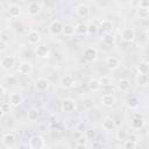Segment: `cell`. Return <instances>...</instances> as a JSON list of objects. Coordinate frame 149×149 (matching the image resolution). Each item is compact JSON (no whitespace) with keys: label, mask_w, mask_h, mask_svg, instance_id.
I'll list each match as a JSON object with an SVG mask.
<instances>
[{"label":"cell","mask_w":149,"mask_h":149,"mask_svg":"<svg viewBox=\"0 0 149 149\" xmlns=\"http://www.w3.org/2000/svg\"><path fill=\"white\" fill-rule=\"evenodd\" d=\"M101 104L105 107H113L116 104V99L113 94H104L101 97Z\"/></svg>","instance_id":"obj_16"},{"label":"cell","mask_w":149,"mask_h":149,"mask_svg":"<svg viewBox=\"0 0 149 149\" xmlns=\"http://www.w3.org/2000/svg\"><path fill=\"white\" fill-rule=\"evenodd\" d=\"M0 41H2V42H6V43H8V41H9V35L2 31V33H1V35H0Z\"/></svg>","instance_id":"obj_39"},{"label":"cell","mask_w":149,"mask_h":149,"mask_svg":"<svg viewBox=\"0 0 149 149\" xmlns=\"http://www.w3.org/2000/svg\"><path fill=\"white\" fill-rule=\"evenodd\" d=\"M49 80L47 79V78H44V77H41V78H37L36 80H35V83H34V86H35V88L37 90V91H45V90H48V87H49Z\"/></svg>","instance_id":"obj_12"},{"label":"cell","mask_w":149,"mask_h":149,"mask_svg":"<svg viewBox=\"0 0 149 149\" xmlns=\"http://www.w3.org/2000/svg\"><path fill=\"white\" fill-rule=\"evenodd\" d=\"M149 16V8H143V7H139L136 9V17L140 20H146Z\"/></svg>","instance_id":"obj_26"},{"label":"cell","mask_w":149,"mask_h":149,"mask_svg":"<svg viewBox=\"0 0 149 149\" xmlns=\"http://www.w3.org/2000/svg\"><path fill=\"white\" fill-rule=\"evenodd\" d=\"M23 101V97L21 95V93H17V92H12L9 95H8V102L10 104L12 107H17L22 104Z\"/></svg>","instance_id":"obj_7"},{"label":"cell","mask_w":149,"mask_h":149,"mask_svg":"<svg viewBox=\"0 0 149 149\" xmlns=\"http://www.w3.org/2000/svg\"><path fill=\"white\" fill-rule=\"evenodd\" d=\"M100 28L105 34H112L114 26H113V22L111 20H102L100 22Z\"/></svg>","instance_id":"obj_20"},{"label":"cell","mask_w":149,"mask_h":149,"mask_svg":"<svg viewBox=\"0 0 149 149\" xmlns=\"http://www.w3.org/2000/svg\"><path fill=\"white\" fill-rule=\"evenodd\" d=\"M102 41H104L106 44L111 45V44H113V43L115 42V37H114L112 34H105V35L102 36Z\"/></svg>","instance_id":"obj_33"},{"label":"cell","mask_w":149,"mask_h":149,"mask_svg":"<svg viewBox=\"0 0 149 149\" xmlns=\"http://www.w3.org/2000/svg\"><path fill=\"white\" fill-rule=\"evenodd\" d=\"M105 63H106L107 68L113 71V70H116V69L120 66V63H121V62H120V59H119L118 57H115V56H109V57L106 58Z\"/></svg>","instance_id":"obj_14"},{"label":"cell","mask_w":149,"mask_h":149,"mask_svg":"<svg viewBox=\"0 0 149 149\" xmlns=\"http://www.w3.org/2000/svg\"><path fill=\"white\" fill-rule=\"evenodd\" d=\"M35 54L40 58H49L50 57V50L47 45H37L35 49Z\"/></svg>","instance_id":"obj_15"},{"label":"cell","mask_w":149,"mask_h":149,"mask_svg":"<svg viewBox=\"0 0 149 149\" xmlns=\"http://www.w3.org/2000/svg\"><path fill=\"white\" fill-rule=\"evenodd\" d=\"M115 137H116L118 141H126L127 137H128V133L125 129H119V130H116Z\"/></svg>","instance_id":"obj_31"},{"label":"cell","mask_w":149,"mask_h":149,"mask_svg":"<svg viewBox=\"0 0 149 149\" xmlns=\"http://www.w3.org/2000/svg\"><path fill=\"white\" fill-rule=\"evenodd\" d=\"M127 105H128V107H129L130 109H135V108L139 107L140 101H139V99H137L136 97H130V98L127 100Z\"/></svg>","instance_id":"obj_30"},{"label":"cell","mask_w":149,"mask_h":149,"mask_svg":"<svg viewBox=\"0 0 149 149\" xmlns=\"http://www.w3.org/2000/svg\"><path fill=\"white\" fill-rule=\"evenodd\" d=\"M74 149H88V148H87L86 144H79V143H77L76 147H74Z\"/></svg>","instance_id":"obj_44"},{"label":"cell","mask_w":149,"mask_h":149,"mask_svg":"<svg viewBox=\"0 0 149 149\" xmlns=\"http://www.w3.org/2000/svg\"><path fill=\"white\" fill-rule=\"evenodd\" d=\"M62 34L64 36H66V37H71V36L76 35V26L74 24H71V23L64 24V28H63V33Z\"/></svg>","instance_id":"obj_22"},{"label":"cell","mask_w":149,"mask_h":149,"mask_svg":"<svg viewBox=\"0 0 149 149\" xmlns=\"http://www.w3.org/2000/svg\"><path fill=\"white\" fill-rule=\"evenodd\" d=\"M128 137H129L128 140H130V141H133V142H135V143H137V141H139V136H137L136 134H129Z\"/></svg>","instance_id":"obj_41"},{"label":"cell","mask_w":149,"mask_h":149,"mask_svg":"<svg viewBox=\"0 0 149 149\" xmlns=\"http://www.w3.org/2000/svg\"><path fill=\"white\" fill-rule=\"evenodd\" d=\"M84 135L87 137V140H93L94 136H95V132H94L93 129H86Z\"/></svg>","instance_id":"obj_36"},{"label":"cell","mask_w":149,"mask_h":149,"mask_svg":"<svg viewBox=\"0 0 149 149\" xmlns=\"http://www.w3.org/2000/svg\"><path fill=\"white\" fill-rule=\"evenodd\" d=\"M136 144L137 143H135V142H133L130 140H126L123 147H125V149H136Z\"/></svg>","instance_id":"obj_35"},{"label":"cell","mask_w":149,"mask_h":149,"mask_svg":"<svg viewBox=\"0 0 149 149\" xmlns=\"http://www.w3.org/2000/svg\"><path fill=\"white\" fill-rule=\"evenodd\" d=\"M8 14L10 17L15 19V17H19V15L21 14V7L17 5V3H10L8 6Z\"/></svg>","instance_id":"obj_18"},{"label":"cell","mask_w":149,"mask_h":149,"mask_svg":"<svg viewBox=\"0 0 149 149\" xmlns=\"http://www.w3.org/2000/svg\"><path fill=\"white\" fill-rule=\"evenodd\" d=\"M0 64H1V68L6 71H9L14 68V64H15V58L13 56H3L0 61Z\"/></svg>","instance_id":"obj_6"},{"label":"cell","mask_w":149,"mask_h":149,"mask_svg":"<svg viewBox=\"0 0 149 149\" xmlns=\"http://www.w3.org/2000/svg\"><path fill=\"white\" fill-rule=\"evenodd\" d=\"M63 28H64V24L59 21V20H54L50 24H49V33L54 36L56 35H59L61 33H63Z\"/></svg>","instance_id":"obj_4"},{"label":"cell","mask_w":149,"mask_h":149,"mask_svg":"<svg viewBox=\"0 0 149 149\" xmlns=\"http://www.w3.org/2000/svg\"><path fill=\"white\" fill-rule=\"evenodd\" d=\"M33 71V64L28 61H23L19 65V72L21 74H29Z\"/></svg>","instance_id":"obj_17"},{"label":"cell","mask_w":149,"mask_h":149,"mask_svg":"<svg viewBox=\"0 0 149 149\" xmlns=\"http://www.w3.org/2000/svg\"><path fill=\"white\" fill-rule=\"evenodd\" d=\"M76 35L78 36H87L88 35V26L85 23H79L76 26Z\"/></svg>","instance_id":"obj_23"},{"label":"cell","mask_w":149,"mask_h":149,"mask_svg":"<svg viewBox=\"0 0 149 149\" xmlns=\"http://www.w3.org/2000/svg\"><path fill=\"white\" fill-rule=\"evenodd\" d=\"M27 118L29 121H36L38 118V109L37 108H30L27 113Z\"/></svg>","instance_id":"obj_29"},{"label":"cell","mask_w":149,"mask_h":149,"mask_svg":"<svg viewBox=\"0 0 149 149\" xmlns=\"http://www.w3.org/2000/svg\"><path fill=\"white\" fill-rule=\"evenodd\" d=\"M147 149H149V143H148V146H147Z\"/></svg>","instance_id":"obj_49"},{"label":"cell","mask_w":149,"mask_h":149,"mask_svg":"<svg viewBox=\"0 0 149 149\" xmlns=\"http://www.w3.org/2000/svg\"><path fill=\"white\" fill-rule=\"evenodd\" d=\"M87 87H88V90H90L91 92H98V91H100V88H101V84H100L99 79L92 78V79L88 80Z\"/></svg>","instance_id":"obj_21"},{"label":"cell","mask_w":149,"mask_h":149,"mask_svg":"<svg viewBox=\"0 0 149 149\" xmlns=\"http://www.w3.org/2000/svg\"><path fill=\"white\" fill-rule=\"evenodd\" d=\"M77 107V104H76V100L72 99V98H64L61 102V108L63 112L65 113H71L76 109Z\"/></svg>","instance_id":"obj_2"},{"label":"cell","mask_w":149,"mask_h":149,"mask_svg":"<svg viewBox=\"0 0 149 149\" xmlns=\"http://www.w3.org/2000/svg\"><path fill=\"white\" fill-rule=\"evenodd\" d=\"M84 58L86 62H95L97 58H98V50L97 48L94 47H87L85 50H84Z\"/></svg>","instance_id":"obj_3"},{"label":"cell","mask_w":149,"mask_h":149,"mask_svg":"<svg viewBox=\"0 0 149 149\" xmlns=\"http://www.w3.org/2000/svg\"><path fill=\"white\" fill-rule=\"evenodd\" d=\"M91 149H104V146L99 141H93L91 143Z\"/></svg>","instance_id":"obj_38"},{"label":"cell","mask_w":149,"mask_h":149,"mask_svg":"<svg viewBox=\"0 0 149 149\" xmlns=\"http://www.w3.org/2000/svg\"><path fill=\"white\" fill-rule=\"evenodd\" d=\"M130 5L133 7H135V9H137L140 7V1H133V2H130Z\"/></svg>","instance_id":"obj_45"},{"label":"cell","mask_w":149,"mask_h":149,"mask_svg":"<svg viewBox=\"0 0 149 149\" xmlns=\"http://www.w3.org/2000/svg\"><path fill=\"white\" fill-rule=\"evenodd\" d=\"M42 2H37V1H33L30 3H28L27 6V12L30 16H36L40 14L41 9H42Z\"/></svg>","instance_id":"obj_5"},{"label":"cell","mask_w":149,"mask_h":149,"mask_svg":"<svg viewBox=\"0 0 149 149\" xmlns=\"http://www.w3.org/2000/svg\"><path fill=\"white\" fill-rule=\"evenodd\" d=\"M98 30H99L98 26H95V24H90L88 26V35H95L98 33Z\"/></svg>","instance_id":"obj_37"},{"label":"cell","mask_w":149,"mask_h":149,"mask_svg":"<svg viewBox=\"0 0 149 149\" xmlns=\"http://www.w3.org/2000/svg\"><path fill=\"white\" fill-rule=\"evenodd\" d=\"M1 92H2V93H1V95L3 97V95L6 94V90H5V87H3V86H1Z\"/></svg>","instance_id":"obj_47"},{"label":"cell","mask_w":149,"mask_h":149,"mask_svg":"<svg viewBox=\"0 0 149 149\" xmlns=\"http://www.w3.org/2000/svg\"><path fill=\"white\" fill-rule=\"evenodd\" d=\"M27 40L30 44H38L41 41V34L36 29H30L27 34Z\"/></svg>","instance_id":"obj_9"},{"label":"cell","mask_w":149,"mask_h":149,"mask_svg":"<svg viewBox=\"0 0 149 149\" xmlns=\"http://www.w3.org/2000/svg\"><path fill=\"white\" fill-rule=\"evenodd\" d=\"M144 126V119L142 118H134L130 121V127L133 129H141Z\"/></svg>","instance_id":"obj_25"},{"label":"cell","mask_w":149,"mask_h":149,"mask_svg":"<svg viewBox=\"0 0 149 149\" xmlns=\"http://www.w3.org/2000/svg\"><path fill=\"white\" fill-rule=\"evenodd\" d=\"M81 135H83V134H80V133H78V132H74V133H73V136H74V140H78V139H79V137H80Z\"/></svg>","instance_id":"obj_46"},{"label":"cell","mask_w":149,"mask_h":149,"mask_svg":"<svg viewBox=\"0 0 149 149\" xmlns=\"http://www.w3.org/2000/svg\"><path fill=\"white\" fill-rule=\"evenodd\" d=\"M7 45H8V43L0 41V52H3V51L7 49Z\"/></svg>","instance_id":"obj_42"},{"label":"cell","mask_w":149,"mask_h":149,"mask_svg":"<svg viewBox=\"0 0 149 149\" xmlns=\"http://www.w3.org/2000/svg\"><path fill=\"white\" fill-rule=\"evenodd\" d=\"M102 128L105 130H113L115 128V122L111 116H106L102 121Z\"/></svg>","instance_id":"obj_24"},{"label":"cell","mask_w":149,"mask_h":149,"mask_svg":"<svg viewBox=\"0 0 149 149\" xmlns=\"http://www.w3.org/2000/svg\"><path fill=\"white\" fill-rule=\"evenodd\" d=\"M74 9H76V14L81 19H86L90 16V7L86 3H79Z\"/></svg>","instance_id":"obj_8"},{"label":"cell","mask_w":149,"mask_h":149,"mask_svg":"<svg viewBox=\"0 0 149 149\" xmlns=\"http://www.w3.org/2000/svg\"><path fill=\"white\" fill-rule=\"evenodd\" d=\"M135 83L139 86H144L148 84V76L147 74H137L135 77Z\"/></svg>","instance_id":"obj_28"},{"label":"cell","mask_w":149,"mask_h":149,"mask_svg":"<svg viewBox=\"0 0 149 149\" xmlns=\"http://www.w3.org/2000/svg\"><path fill=\"white\" fill-rule=\"evenodd\" d=\"M140 7L149 8V2H148V1H140Z\"/></svg>","instance_id":"obj_43"},{"label":"cell","mask_w":149,"mask_h":149,"mask_svg":"<svg viewBox=\"0 0 149 149\" xmlns=\"http://www.w3.org/2000/svg\"><path fill=\"white\" fill-rule=\"evenodd\" d=\"M146 37L149 40V28H147V29H146Z\"/></svg>","instance_id":"obj_48"},{"label":"cell","mask_w":149,"mask_h":149,"mask_svg":"<svg viewBox=\"0 0 149 149\" xmlns=\"http://www.w3.org/2000/svg\"><path fill=\"white\" fill-rule=\"evenodd\" d=\"M99 81H100L101 86H111L112 85V79L108 76H101L99 78Z\"/></svg>","instance_id":"obj_32"},{"label":"cell","mask_w":149,"mask_h":149,"mask_svg":"<svg viewBox=\"0 0 149 149\" xmlns=\"http://www.w3.org/2000/svg\"><path fill=\"white\" fill-rule=\"evenodd\" d=\"M10 104L9 102H2L1 104V115L3 116L5 114H7V113H9V111H10Z\"/></svg>","instance_id":"obj_34"},{"label":"cell","mask_w":149,"mask_h":149,"mask_svg":"<svg viewBox=\"0 0 149 149\" xmlns=\"http://www.w3.org/2000/svg\"><path fill=\"white\" fill-rule=\"evenodd\" d=\"M30 149H43L45 147V140L41 135H34L28 141Z\"/></svg>","instance_id":"obj_1"},{"label":"cell","mask_w":149,"mask_h":149,"mask_svg":"<svg viewBox=\"0 0 149 149\" xmlns=\"http://www.w3.org/2000/svg\"><path fill=\"white\" fill-rule=\"evenodd\" d=\"M5 149H13V148H5Z\"/></svg>","instance_id":"obj_50"},{"label":"cell","mask_w":149,"mask_h":149,"mask_svg":"<svg viewBox=\"0 0 149 149\" xmlns=\"http://www.w3.org/2000/svg\"><path fill=\"white\" fill-rule=\"evenodd\" d=\"M77 141V143H79V144H86L87 143V137L85 136V135H81L78 140H76Z\"/></svg>","instance_id":"obj_40"},{"label":"cell","mask_w":149,"mask_h":149,"mask_svg":"<svg viewBox=\"0 0 149 149\" xmlns=\"http://www.w3.org/2000/svg\"><path fill=\"white\" fill-rule=\"evenodd\" d=\"M59 85H61L62 88H65V90L70 88V87H72L74 85V78L72 76H70V74H65V76H63L61 78Z\"/></svg>","instance_id":"obj_11"},{"label":"cell","mask_w":149,"mask_h":149,"mask_svg":"<svg viewBox=\"0 0 149 149\" xmlns=\"http://www.w3.org/2000/svg\"><path fill=\"white\" fill-rule=\"evenodd\" d=\"M121 38L128 43L133 42L135 40V30L133 28H125L121 31Z\"/></svg>","instance_id":"obj_10"},{"label":"cell","mask_w":149,"mask_h":149,"mask_svg":"<svg viewBox=\"0 0 149 149\" xmlns=\"http://www.w3.org/2000/svg\"><path fill=\"white\" fill-rule=\"evenodd\" d=\"M136 71H137V74H147V72L149 71V64L146 62H141L136 66Z\"/></svg>","instance_id":"obj_27"},{"label":"cell","mask_w":149,"mask_h":149,"mask_svg":"<svg viewBox=\"0 0 149 149\" xmlns=\"http://www.w3.org/2000/svg\"><path fill=\"white\" fill-rule=\"evenodd\" d=\"M116 87H118V90L120 92H127L130 88V81L128 79H126V78H121V79L118 80Z\"/></svg>","instance_id":"obj_19"},{"label":"cell","mask_w":149,"mask_h":149,"mask_svg":"<svg viewBox=\"0 0 149 149\" xmlns=\"http://www.w3.org/2000/svg\"><path fill=\"white\" fill-rule=\"evenodd\" d=\"M1 143L6 148H12L14 146V143H15V136H14V134H12V133L3 134L2 137H1Z\"/></svg>","instance_id":"obj_13"}]
</instances>
